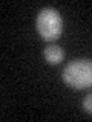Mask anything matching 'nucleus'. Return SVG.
Wrapping results in <instances>:
<instances>
[{
    "label": "nucleus",
    "mask_w": 92,
    "mask_h": 122,
    "mask_svg": "<svg viewBox=\"0 0 92 122\" xmlns=\"http://www.w3.org/2000/svg\"><path fill=\"white\" fill-rule=\"evenodd\" d=\"M43 56L49 64H60L64 58V52L58 44H48L43 51Z\"/></svg>",
    "instance_id": "obj_3"
},
{
    "label": "nucleus",
    "mask_w": 92,
    "mask_h": 122,
    "mask_svg": "<svg viewBox=\"0 0 92 122\" xmlns=\"http://www.w3.org/2000/svg\"><path fill=\"white\" fill-rule=\"evenodd\" d=\"M83 110L87 114H92V93H87L83 99Z\"/></svg>",
    "instance_id": "obj_4"
},
{
    "label": "nucleus",
    "mask_w": 92,
    "mask_h": 122,
    "mask_svg": "<svg viewBox=\"0 0 92 122\" xmlns=\"http://www.w3.org/2000/svg\"><path fill=\"white\" fill-rule=\"evenodd\" d=\"M63 81L72 89L83 90L92 87V61L80 58L69 61L63 69Z\"/></svg>",
    "instance_id": "obj_1"
},
{
    "label": "nucleus",
    "mask_w": 92,
    "mask_h": 122,
    "mask_svg": "<svg viewBox=\"0 0 92 122\" xmlns=\"http://www.w3.org/2000/svg\"><path fill=\"white\" fill-rule=\"evenodd\" d=\"M37 30L45 41H55L63 32V20L58 11L54 8H45L37 15Z\"/></svg>",
    "instance_id": "obj_2"
}]
</instances>
